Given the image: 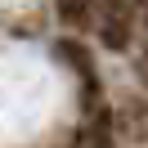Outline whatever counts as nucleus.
Returning <instances> with one entry per match:
<instances>
[{
    "label": "nucleus",
    "mask_w": 148,
    "mask_h": 148,
    "mask_svg": "<svg viewBox=\"0 0 148 148\" xmlns=\"http://www.w3.org/2000/svg\"><path fill=\"white\" fill-rule=\"evenodd\" d=\"M94 36L112 54H130L139 40V5L135 0H99L94 5Z\"/></svg>",
    "instance_id": "nucleus-1"
},
{
    "label": "nucleus",
    "mask_w": 148,
    "mask_h": 148,
    "mask_svg": "<svg viewBox=\"0 0 148 148\" xmlns=\"http://www.w3.org/2000/svg\"><path fill=\"white\" fill-rule=\"evenodd\" d=\"M112 130H117V112L108 103L85 108V121L76 126V148H112Z\"/></svg>",
    "instance_id": "nucleus-2"
},
{
    "label": "nucleus",
    "mask_w": 148,
    "mask_h": 148,
    "mask_svg": "<svg viewBox=\"0 0 148 148\" xmlns=\"http://www.w3.org/2000/svg\"><path fill=\"white\" fill-rule=\"evenodd\" d=\"M94 5L99 0H54V18L63 32H72L76 40L85 36V32L94 27Z\"/></svg>",
    "instance_id": "nucleus-3"
},
{
    "label": "nucleus",
    "mask_w": 148,
    "mask_h": 148,
    "mask_svg": "<svg viewBox=\"0 0 148 148\" xmlns=\"http://www.w3.org/2000/svg\"><path fill=\"white\" fill-rule=\"evenodd\" d=\"M121 130H126L130 139H148V99L144 103H126V108H121Z\"/></svg>",
    "instance_id": "nucleus-4"
},
{
    "label": "nucleus",
    "mask_w": 148,
    "mask_h": 148,
    "mask_svg": "<svg viewBox=\"0 0 148 148\" xmlns=\"http://www.w3.org/2000/svg\"><path fill=\"white\" fill-rule=\"evenodd\" d=\"M135 67H139V81L148 85V45H144V54H139V63H135Z\"/></svg>",
    "instance_id": "nucleus-5"
}]
</instances>
